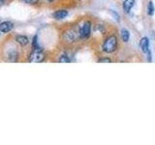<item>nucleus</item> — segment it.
Instances as JSON below:
<instances>
[{"label": "nucleus", "instance_id": "nucleus-1", "mask_svg": "<svg viewBox=\"0 0 155 145\" xmlns=\"http://www.w3.org/2000/svg\"><path fill=\"white\" fill-rule=\"evenodd\" d=\"M117 48V38L111 35L106 39L103 44V50L107 53H111Z\"/></svg>", "mask_w": 155, "mask_h": 145}, {"label": "nucleus", "instance_id": "nucleus-2", "mask_svg": "<svg viewBox=\"0 0 155 145\" xmlns=\"http://www.w3.org/2000/svg\"><path fill=\"white\" fill-rule=\"evenodd\" d=\"M64 40L68 43H74L81 37V28L79 27H72L64 33L63 35Z\"/></svg>", "mask_w": 155, "mask_h": 145}, {"label": "nucleus", "instance_id": "nucleus-3", "mask_svg": "<svg viewBox=\"0 0 155 145\" xmlns=\"http://www.w3.org/2000/svg\"><path fill=\"white\" fill-rule=\"evenodd\" d=\"M45 59V53L40 47H34V50L28 56V62L31 63H41Z\"/></svg>", "mask_w": 155, "mask_h": 145}, {"label": "nucleus", "instance_id": "nucleus-4", "mask_svg": "<svg viewBox=\"0 0 155 145\" xmlns=\"http://www.w3.org/2000/svg\"><path fill=\"white\" fill-rule=\"evenodd\" d=\"M90 29H91V23L89 21H85L81 27V37L82 39L88 38L90 35Z\"/></svg>", "mask_w": 155, "mask_h": 145}, {"label": "nucleus", "instance_id": "nucleus-5", "mask_svg": "<svg viewBox=\"0 0 155 145\" xmlns=\"http://www.w3.org/2000/svg\"><path fill=\"white\" fill-rule=\"evenodd\" d=\"M14 24L10 21H4L0 24V31L2 33H8L13 29Z\"/></svg>", "mask_w": 155, "mask_h": 145}, {"label": "nucleus", "instance_id": "nucleus-6", "mask_svg": "<svg viewBox=\"0 0 155 145\" xmlns=\"http://www.w3.org/2000/svg\"><path fill=\"white\" fill-rule=\"evenodd\" d=\"M140 47L142 48L143 52L144 53H147L149 50H148V47H149V40L147 38V37H143L142 40L140 42Z\"/></svg>", "mask_w": 155, "mask_h": 145}, {"label": "nucleus", "instance_id": "nucleus-7", "mask_svg": "<svg viewBox=\"0 0 155 145\" xmlns=\"http://www.w3.org/2000/svg\"><path fill=\"white\" fill-rule=\"evenodd\" d=\"M52 16L55 19H62L68 16V12L65 11V10H59V11H56L53 13Z\"/></svg>", "mask_w": 155, "mask_h": 145}, {"label": "nucleus", "instance_id": "nucleus-8", "mask_svg": "<svg viewBox=\"0 0 155 145\" xmlns=\"http://www.w3.org/2000/svg\"><path fill=\"white\" fill-rule=\"evenodd\" d=\"M16 42L18 44H19L21 47H25L27 44H28V38L26 36H23V35H18L16 37Z\"/></svg>", "mask_w": 155, "mask_h": 145}, {"label": "nucleus", "instance_id": "nucleus-9", "mask_svg": "<svg viewBox=\"0 0 155 145\" xmlns=\"http://www.w3.org/2000/svg\"><path fill=\"white\" fill-rule=\"evenodd\" d=\"M135 4V0H125L123 2V9L126 13H129L130 10L133 8Z\"/></svg>", "mask_w": 155, "mask_h": 145}, {"label": "nucleus", "instance_id": "nucleus-10", "mask_svg": "<svg viewBox=\"0 0 155 145\" xmlns=\"http://www.w3.org/2000/svg\"><path fill=\"white\" fill-rule=\"evenodd\" d=\"M129 37H130L129 31L126 30V29H123V30L121 31V39H122V41L123 42H128Z\"/></svg>", "mask_w": 155, "mask_h": 145}, {"label": "nucleus", "instance_id": "nucleus-11", "mask_svg": "<svg viewBox=\"0 0 155 145\" xmlns=\"http://www.w3.org/2000/svg\"><path fill=\"white\" fill-rule=\"evenodd\" d=\"M70 61H71L70 58H68V56L65 54V53H63V54L60 56L59 60H58V62H59V63H69Z\"/></svg>", "mask_w": 155, "mask_h": 145}, {"label": "nucleus", "instance_id": "nucleus-12", "mask_svg": "<svg viewBox=\"0 0 155 145\" xmlns=\"http://www.w3.org/2000/svg\"><path fill=\"white\" fill-rule=\"evenodd\" d=\"M154 13V6H153V3L152 2H149L148 3V6H147V14L149 16H152Z\"/></svg>", "mask_w": 155, "mask_h": 145}, {"label": "nucleus", "instance_id": "nucleus-13", "mask_svg": "<svg viewBox=\"0 0 155 145\" xmlns=\"http://www.w3.org/2000/svg\"><path fill=\"white\" fill-rule=\"evenodd\" d=\"M37 39H38V37H37V36H34V38H33V41H32V45H33V47H37Z\"/></svg>", "mask_w": 155, "mask_h": 145}, {"label": "nucleus", "instance_id": "nucleus-14", "mask_svg": "<svg viewBox=\"0 0 155 145\" xmlns=\"http://www.w3.org/2000/svg\"><path fill=\"white\" fill-rule=\"evenodd\" d=\"M24 2L27 3V4H36L39 0H23Z\"/></svg>", "mask_w": 155, "mask_h": 145}, {"label": "nucleus", "instance_id": "nucleus-15", "mask_svg": "<svg viewBox=\"0 0 155 145\" xmlns=\"http://www.w3.org/2000/svg\"><path fill=\"white\" fill-rule=\"evenodd\" d=\"M98 62H101V63H110V62H111V60L110 59V58H103V59H100Z\"/></svg>", "mask_w": 155, "mask_h": 145}, {"label": "nucleus", "instance_id": "nucleus-16", "mask_svg": "<svg viewBox=\"0 0 155 145\" xmlns=\"http://www.w3.org/2000/svg\"><path fill=\"white\" fill-rule=\"evenodd\" d=\"M111 14H113L114 16V19H115V21H119V16H118V14H115V13H114V12H113V11H111Z\"/></svg>", "mask_w": 155, "mask_h": 145}, {"label": "nucleus", "instance_id": "nucleus-17", "mask_svg": "<svg viewBox=\"0 0 155 145\" xmlns=\"http://www.w3.org/2000/svg\"><path fill=\"white\" fill-rule=\"evenodd\" d=\"M48 1H50V2H52V1H54V0H48Z\"/></svg>", "mask_w": 155, "mask_h": 145}]
</instances>
